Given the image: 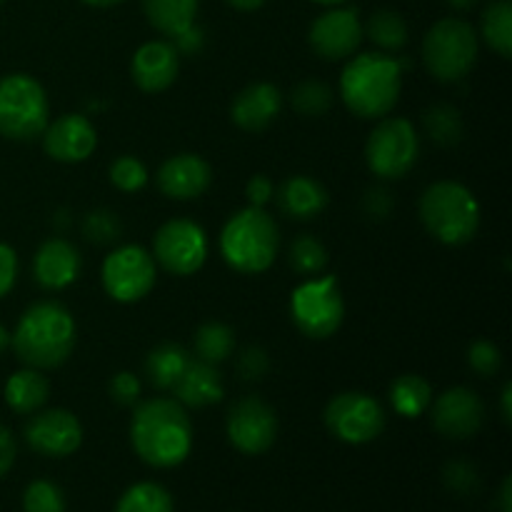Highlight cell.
<instances>
[{
    "label": "cell",
    "instance_id": "cell-26",
    "mask_svg": "<svg viewBox=\"0 0 512 512\" xmlns=\"http://www.w3.org/2000/svg\"><path fill=\"white\" fill-rule=\"evenodd\" d=\"M200 0H143V13L158 33L175 38L195 23Z\"/></svg>",
    "mask_w": 512,
    "mask_h": 512
},
{
    "label": "cell",
    "instance_id": "cell-30",
    "mask_svg": "<svg viewBox=\"0 0 512 512\" xmlns=\"http://www.w3.org/2000/svg\"><path fill=\"white\" fill-rule=\"evenodd\" d=\"M235 350V333L230 325L218 323V320H210L203 323L195 333V355L198 360L210 365H220L233 355Z\"/></svg>",
    "mask_w": 512,
    "mask_h": 512
},
{
    "label": "cell",
    "instance_id": "cell-48",
    "mask_svg": "<svg viewBox=\"0 0 512 512\" xmlns=\"http://www.w3.org/2000/svg\"><path fill=\"white\" fill-rule=\"evenodd\" d=\"M498 508L500 512H512V498H510V478L503 480L498 493Z\"/></svg>",
    "mask_w": 512,
    "mask_h": 512
},
{
    "label": "cell",
    "instance_id": "cell-21",
    "mask_svg": "<svg viewBox=\"0 0 512 512\" xmlns=\"http://www.w3.org/2000/svg\"><path fill=\"white\" fill-rule=\"evenodd\" d=\"M283 110V95L273 83H253L235 95L230 105V118L240 130L260 133L275 123Z\"/></svg>",
    "mask_w": 512,
    "mask_h": 512
},
{
    "label": "cell",
    "instance_id": "cell-3",
    "mask_svg": "<svg viewBox=\"0 0 512 512\" xmlns=\"http://www.w3.org/2000/svg\"><path fill=\"white\" fill-rule=\"evenodd\" d=\"M403 90V65L388 53H360L348 60L340 75V95L358 118H385L398 105Z\"/></svg>",
    "mask_w": 512,
    "mask_h": 512
},
{
    "label": "cell",
    "instance_id": "cell-12",
    "mask_svg": "<svg viewBox=\"0 0 512 512\" xmlns=\"http://www.w3.org/2000/svg\"><path fill=\"white\" fill-rule=\"evenodd\" d=\"M153 258L170 275H195L208 258V238L205 230L193 220H168L160 225L153 238Z\"/></svg>",
    "mask_w": 512,
    "mask_h": 512
},
{
    "label": "cell",
    "instance_id": "cell-24",
    "mask_svg": "<svg viewBox=\"0 0 512 512\" xmlns=\"http://www.w3.org/2000/svg\"><path fill=\"white\" fill-rule=\"evenodd\" d=\"M50 395V383L40 370L25 368L18 370L8 378L5 383V403L10 405V410L20 415H33L48 403Z\"/></svg>",
    "mask_w": 512,
    "mask_h": 512
},
{
    "label": "cell",
    "instance_id": "cell-32",
    "mask_svg": "<svg viewBox=\"0 0 512 512\" xmlns=\"http://www.w3.org/2000/svg\"><path fill=\"white\" fill-rule=\"evenodd\" d=\"M423 125L430 140L443 145V148L458 145L460 138H463V118H460L458 108H453L448 103H438L425 110Z\"/></svg>",
    "mask_w": 512,
    "mask_h": 512
},
{
    "label": "cell",
    "instance_id": "cell-6",
    "mask_svg": "<svg viewBox=\"0 0 512 512\" xmlns=\"http://www.w3.org/2000/svg\"><path fill=\"white\" fill-rule=\"evenodd\" d=\"M478 33L463 18H443L425 33L423 63L440 83L468 78L478 63Z\"/></svg>",
    "mask_w": 512,
    "mask_h": 512
},
{
    "label": "cell",
    "instance_id": "cell-31",
    "mask_svg": "<svg viewBox=\"0 0 512 512\" xmlns=\"http://www.w3.org/2000/svg\"><path fill=\"white\" fill-rule=\"evenodd\" d=\"M173 495L158 483H138L120 495L115 512H173Z\"/></svg>",
    "mask_w": 512,
    "mask_h": 512
},
{
    "label": "cell",
    "instance_id": "cell-1",
    "mask_svg": "<svg viewBox=\"0 0 512 512\" xmlns=\"http://www.w3.org/2000/svg\"><path fill=\"white\" fill-rule=\"evenodd\" d=\"M130 443L143 463L153 468H175L193 448V425L178 400H145L130 420Z\"/></svg>",
    "mask_w": 512,
    "mask_h": 512
},
{
    "label": "cell",
    "instance_id": "cell-27",
    "mask_svg": "<svg viewBox=\"0 0 512 512\" xmlns=\"http://www.w3.org/2000/svg\"><path fill=\"white\" fill-rule=\"evenodd\" d=\"M390 403L403 418H420L433 403V388L423 375H398L390 385Z\"/></svg>",
    "mask_w": 512,
    "mask_h": 512
},
{
    "label": "cell",
    "instance_id": "cell-52",
    "mask_svg": "<svg viewBox=\"0 0 512 512\" xmlns=\"http://www.w3.org/2000/svg\"><path fill=\"white\" fill-rule=\"evenodd\" d=\"M10 345V333L8 330H5V325H0V353H3L5 348H8Z\"/></svg>",
    "mask_w": 512,
    "mask_h": 512
},
{
    "label": "cell",
    "instance_id": "cell-43",
    "mask_svg": "<svg viewBox=\"0 0 512 512\" xmlns=\"http://www.w3.org/2000/svg\"><path fill=\"white\" fill-rule=\"evenodd\" d=\"M15 280H18V255L10 245L0 243V298L13 290Z\"/></svg>",
    "mask_w": 512,
    "mask_h": 512
},
{
    "label": "cell",
    "instance_id": "cell-42",
    "mask_svg": "<svg viewBox=\"0 0 512 512\" xmlns=\"http://www.w3.org/2000/svg\"><path fill=\"white\" fill-rule=\"evenodd\" d=\"M393 205H395L393 195H390V190H385V188H370L363 198L365 213L375 220L388 218V215L393 213Z\"/></svg>",
    "mask_w": 512,
    "mask_h": 512
},
{
    "label": "cell",
    "instance_id": "cell-49",
    "mask_svg": "<svg viewBox=\"0 0 512 512\" xmlns=\"http://www.w3.org/2000/svg\"><path fill=\"white\" fill-rule=\"evenodd\" d=\"M225 3L235 10H243V13H253V10L263 8L265 0H225Z\"/></svg>",
    "mask_w": 512,
    "mask_h": 512
},
{
    "label": "cell",
    "instance_id": "cell-41",
    "mask_svg": "<svg viewBox=\"0 0 512 512\" xmlns=\"http://www.w3.org/2000/svg\"><path fill=\"white\" fill-rule=\"evenodd\" d=\"M108 393L115 403L130 408V405H135L140 400V380L133 373H128V370H123V373H118L110 380Z\"/></svg>",
    "mask_w": 512,
    "mask_h": 512
},
{
    "label": "cell",
    "instance_id": "cell-39",
    "mask_svg": "<svg viewBox=\"0 0 512 512\" xmlns=\"http://www.w3.org/2000/svg\"><path fill=\"white\" fill-rule=\"evenodd\" d=\"M443 480L448 485V490H453L458 495L475 493L480 485L478 468L473 463H468V460H453V463L445 465Z\"/></svg>",
    "mask_w": 512,
    "mask_h": 512
},
{
    "label": "cell",
    "instance_id": "cell-38",
    "mask_svg": "<svg viewBox=\"0 0 512 512\" xmlns=\"http://www.w3.org/2000/svg\"><path fill=\"white\" fill-rule=\"evenodd\" d=\"M468 365L480 378H490V375H498V370L503 368V353L490 340H478L468 348Z\"/></svg>",
    "mask_w": 512,
    "mask_h": 512
},
{
    "label": "cell",
    "instance_id": "cell-25",
    "mask_svg": "<svg viewBox=\"0 0 512 512\" xmlns=\"http://www.w3.org/2000/svg\"><path fill=\"white\" fill-rule=\"evenodd\" d=\"M193 355L178 343H163L153 348L145 358V375H148L150 385L158 390H173L180 375L185 373Z\"/></svg>",
    "mask_w": 512,
    "mask_h": 512
},
{
    "label": "cell",
    "instance_id": "cell-22",
    "mask_svg": "<svg viewBox=\"0 0 512 512\" xmlns=\"http://www.w3.org/2000/svg\"><path fill=\"white\" fill-rule=\"evenodd\" d=\"M175 400L183 408H208L223 400V378L218 373V365L203 363V360L193 358L180 375V380L173 388Z\"/></svg>",
    "mask_w": 512,
    "mask_h": 512
},
{
    "label": "cell",
    "instance_id": "cell-50",
    "mask_svg": "<svg viewBox=\"0 0 512 512\" xmlns=\"http://www.w3.org/2000/svg\"><path fill=\"white\" fill-rule=\"evenodd\" d=\"M445 3H448L453 10H470L478 0H445Z\"/></svg>",
    "mask_w": 512,
    "mask_h": 512
},
{
    "label": "cell",
    "instance_id": "cell-7",
    "mask_svg": "<svg viewBox=\"0 0 512 512\" xmlns=\"http://www.w3.org/2000/svg\"><path fill=\"white\" fill-rule=\"evenodd\" d=\"M50 123V103L45 88L25 73L0 78V135L28 143L43 135Z\"/></svg>",
    "mask_w": 512,
    "mask_h": 512
},
{
    "label": "cell",
    "instance_id": "cell-15",
    "mask_svg": "<svg viewBox=\"0 0 512 512\" xmlns=\"http://www.w3.org/2000/svg\"><path fill=\"white\" fill-rule=\"evenodd\" d=\"M30 450L45 458H68L83 443V425L70 410H38L23 430Z\"/></svg>",
    "mask_w": 512,
    "mask_h": 512
},
{
    "label": "cell",
    "instance_id": "cell-19",
    "mask_svg": "<svg viewBox=\"0 0 512 512\" xmlns=\"http://www.w3.org/2000/svg\"><path fill=\"white\" fill-rule=\"evenodd\" d=\"M213 183V170L200 155L180 153L158 170V188L170 200H195Z\"/></svg>",
    "mask_w": 512,
    "mask_h": 512
},
{
    "label": "cell",
    "instance_id": "cell-5",
    "mask_svg": "<svg viewBox=\"0 0 512 512\" xmlns=\"http://www.w3.org/2000/svg\"><path fill=\"white\" fill-rule=\"evenodd\" d=\"M420 220L443 245H465L480 228V203L463 183L438 180L420 195Z\"/></svg>",
    "mask_w": 512,
    "mask_h": 512
},
{
    "label": "cell",
    "instance_id": "cell-9",
    "mask_svg": "<svg viewBox=\"0 0 512 512\" xmlns=\"http://www.w3.org/2000/svg\"><path fill=\"white\" fill-rule=\"evenodd\" d=\"M420 138L405 118H383L365 143V163L383 180H400L415 168Z\"/></svg>",
    "mask_w": 512,
    "mask_h": 512
},
{
    "label": "cell",
    "instance_id": "cell-8",
    "mask_svg": "<svg viewBox=\"0 0 512 512\" xmlns=\"http://www.w3.org/2000/svg\"><path fill=\"white\" fill-rule=\"evenodd\" d=\"M290 315L303 335L325 340L338 333L345 318V300L333 275L310 278L290 295Z\"/></svg>",
    "mask_w": 512,
    "mask_h": 512
},
{
    "label": "cell",
    "instance_id": "cell-10",
    "mask_svg": "<svg viewBox=\"0 0 512 512\" xmlns=\"http://www.w3.org/2000/svg\"><path fill=\"white\" fill-rule=\"evenodd\" d=\"M100 278H103V288L110 298L130 305L143 300L155 288L158 268H155V258L145 248L123 245L103 260Z\"/></svg>",
    "mask_w": 512,
    "mask_h": 512
},
{
    "label": "cell",
    "instance_id": "cell-20",
    "mask_svg": "<svg viewBox=\"0 0 512 512\" xmlns=\"http://www.w3.org/2000/svg\"><path fill=\"white\" fill-rule=\"evenodd\" d=\"M83 258L78 248L63 238H48L33 258V275L40 288L63 290L78 280Z\"/></svg>",
    "mask_w": 512,
    "mask_h": 512
},
{
    "label": "cell",
    "instance_id": "cell-29",
    "mask_svg": "<svg viewBox=\"0 0 512 512\" xmlns=\"http://www.w3.org/2000/svg\"><path fill=\"white\" fill-rule=\"evenodd\" d=\"M480 30H483V40L488 43V48L495 50L500 58L508 60L512 55V3L510 0H493V3L483 10Z\"/></svg>",
    "mask_w": 512,
    "mask_h": 512
},
{
    "label": "cell",
    "instance_id": "cell-11",
    "mask_svg": "<svg viewBox=\"0 0 512 512\" xmlns=\"http://www.w3.org/2000/svg\"><path fill=\"white\" fill-rule=\"evenodd\" d=\"M325 425L343 443L365 445L380 438L385 430V410L373 395L348 390V393L335 395L328 403Z\"/></svg>",
    "mask_w": 512,
    "mask_h": 512
},
{
    "label": "cell",
    "instance_id": "cell-45",
    "mask_svg": "<svg viewBox=\"0 0 512 512\" xmlns=\"http://www.w3.org/2000/svg\"><path fill=\"white\" fill-rule=\"evenodd\" d=\"M173 48L178 50V55H198L205 45V33L198 28V25H190L183 33H178L175 38H170Z\"/></svg>",
    "mask_w": 512,
    "mask_h": 512
},
{
    "label": "cell",
    "instance_id": "cell-17",
    "mask_svg": "<svg viewBox=\"0 0 512 512\" xmlns=\"http://www.w3.org/2000/svg\"><path fill=\"white\" fill-rule=\"evenodd\" d=\"M98 145L95 125L85 115L68 113L43 130V148L58 163H83Z\"/></svg>",
    "mask_w": 512,
    "mask_h": 512
},
{
    "label": "cell",
    "instance_id": "cell-37",
    "mask_svg": "<svg viewBox=\"0 0 512 512\" xmlns=\"http://www.w3.org/2000/svg\"><path fill=\"white\" fill-rule=\"evenodd\" d=\"M108 175L110 183L118 190H123V193H138L148 183V168L135 155H120V158H115Z\"/></svg>",
    "mask_w": 512,
    "mask_h": 512
},
{
    "label": "cell",
    "instance_id": "cell-33",
    "mask_svg": "<svg viewBox=\"0 0 512 512\" xmlns=\"http://www.w3.org/2000/svg\"><path fill=\"white\" fill-rule=\"evenodd\" d=\"M288 263L298 275L313 278V275L323 273L325 265H328V250L315 235H300L290 245Z\"/></svg>",
    "mask_w": 512,
    "mask_h": 512
},
{
    "label": "cell",
    "instance_id": "cell-40",
    "mask_svg": "<svg viewBox=\"0 0 512 512\" xmlns=\"http://www.w3.org/2000/svg\"><path fill=\"white\" fill-rule=\"evenodd\" d=\"M268 370H270V358L263 348L250 345V348H245L243 353H240L238 373L243 380H248V383H253V380H263L265 375H268Z\"/></svg>",
    "mask_w": 512,
    "mask_h": 512
},
{
    "label": "cell",
    "instance_id": "cell-16",
    "mask_svg": "<svg viewBox=\"0 0 512 512\" xmlns=\"http://www.w3.org/2000/svg\"><path fill=\"white\" fill-rule=\"evenodd\" d=\"M433 428L448 440H468L485 423V405L470 388H450L435 398Z\"/></svg>",
    "mask_w": 512,
    "mask_h": 512
},
{
    "label": "cell",
    "instance_id": "cell-46",
    "mask_svg": "<svg viewBox=\"0 0 512 512\" xmlns=\"http://www.w3.org/2000/svg\"><path fill=\"white\" fill-rule=\"evenodd\" d=\"M15 453H18V448H15L13 433L5 425H0V478L8 475V470L13 468Z\"/></svg>",
    "mask_w": 512,
    "mask_h": 512
},
{
    "label": "cell",
    "instance_id": "cell-4",
    "mask_svg": "<svg viewBox=\"0 0 512 512\" xmlns=\"http://www.w3.org/2000/svg\"><path fill=\"white\" fill-rule=\"evenodd\" d=\"M280 230L265 208L238 210L220 233V255L243 275L265 273L278 258Z\"/></svg>",
    "mask_w": 512,
    "mask_h": 512
},
{
    "label": "cell",
    "instance_id": "cell-28",
    "mask_svg": "<svg viewBox=\"0 0 512 512\" xmlns=\"http://www.w3.org/2000/svg\"><path fill=\"white\" fill-rule=\"evenodd\" d=\"M363 38L378 45L380 53H395L408 43V23L398 10L380 8L363 23Z\"/></svg>",
    "mask_w": 512,
    "mask_h": 512
},
{
    "label": "cell",
    "instance_id": "cell-34",
    "mask_svg": "<svg viewBox=\"0 0 512 512\" xmlns=\"http://www.w3.org/2000/svg\"><path fill=\"white\" fill-rule=\"evenodd\" d=\"M290 100H293V108L300 115H305V118H320L333 105V90L325 83H320V80H303L300 85H295Z\"/></svg>",
    "mask_w": 512,
    "mask_h": 512
},
{
    "label": "cell",
    "instance_id": "cell-53",
    "mask_svg": "<svg viewBox=\"0 0 512 512\" xmlns=\"http://www.w3.org/2000/svg\"><path fill=\"white\" fill-rule=\"evenodd\" d=\"M313 3L328 5V8H333V5H343V3H348V0H313Z\"/></svg>",
    "mask_w": 512,
    "mask_h": 512
},
{
    "label": "cell",
    "instance_id": "cell-14",
    "mask_svg": "<svg viewBox=\"0 0 512 512\" xmlns=\"http://www.w3.org/2000/svg\"><path fill=\"white\" fill-rule=\"evenodd\" d=\"M308 43L323 60H345L363 43V20L358 10L333 5L310 23Z\"/></svg>",
    "mask_w": 512,
    "mask_h": 512
},
{
    "label": "cell",
    "instance_id": "cell-54",
    "mask_svg": "<svg viewBox=\"0 0 512 512\" xmlns=\"http://www.w3.org/2000/svg\"><path fill=\"white\" fill-rule=\"evenodd\" d=\"M0 3H3V0H0Z\"/></svg>",
    "mask_w": 512,
    "mask_h": 512
},
{
    "label": "cell",
    "instance_id": "cell-36",
    "mask_svg": "<svg viewBox=\"0 0 512 512\" xmlns=\"http://www.w3.org/2000/svg\"><path fill=\"white\" fill-rule=\"evenodd\" d=\"M23 512H65V495L53 480H33L23 493Z\"/></svg>",
    "mask_w": 512,
    "mask_h": 512
},
{
    "label": "cell",
    "instance_id": "cell-35",
    "mask_svg": "<svg viewBox=\"0 0 512 512\" xmlns=\"http://www.w3.org/2000/svg\"><path fill=\"white\" fill-rule=\"evenodd\" d=\"M80 230H83L85 240H90V243L110 245L120 238V233H123V225H120L118 215H115L113 210L98 208V210H90V213H85Z\"/></svg>",
    "mask_w": 512,
    "mask_h": 512
},
{
    "label": "cell",
    "instance_id": "cell-44",
    "mask_svg": "<svg viewBox=\"0 0 512 512\" xmlns=\"http://www.w3.org/2000/svg\"><path fill=\"white\" fill-rule=\"evenodd\" d=\"M273 193V180L268 175H253L248 185H245V198H248V205H253V208H265V203H270Z\"/></svg>",
    "mask_w": 512,
    "mask_h": 512
},
{
    "label": "cell",
    "instance_id": "cell-18",
    "mask_svg": "<svg viewBox=\"0 0 512 512\" xmlns=\"http://www.w3.org/2000/svg\"><path fill=\"white\" fill-rule=\"evenodd\" d=\"M180 70V55L170 40H150L133 55L130 75L145 93H163L175 83Z\"/></svg>",
    "mask_w": 512,
    "mask_h": 512
},
{
    "label": "cell",
    "instance_id": "cell-51",
    "mask_svg": "<svg viewBox=\"0 0 512 512\" xmlns=\"http://www.w3.org/2000/svg\"><path fill=\"white\" fill-rule=\"evenodd\" d=\"M85 5H93V8H113V5L123 3V0H80Z\"/></svg>",
    "mask_w": 512,
    "mask_h": 512
},
{
    "label": "cell",
    "instance_id": "cell-23",
    "mask_svg": "<svg viewBox=\"0 0 512 512\" xmlns=\"http://www.w3.org/2000/svg\"><path fill=\"white\" fill-rule=\"evenodd\" d=\"M330 195L323 183L308 175H293L278 190V208L293 220H313L328 208Z\"/></svg>",
    "mask_w": 512,
    "mask_h": 512
},
{
    "label": "cell",
    "instance_id": "cell-47",
    "mask_svg": "<svg viewBox=\"0 0 512 512\" xmlns=\"http://www.w3.org/2000/svg\"><path fill=\"white\" fill-rule=\"evenodd\" d=\"M510 400H512V388H510V383H505L503 393H500V415H503L505 425H510V418H512Z\"/></svg>",
    "mask_w": 512,
    "mask_h": 512
},
{
    "label": "cell",
    "instance_id": "cell-2",
    "mask_svg": "<svg viewBox=\"0 0 512 512\" xmlns=\"http://www.w3.org/2000/svg\"><path fill=\"white\" fill-rule=\"evenodd\" d=\"M75 335L78 330L70 310L55 300H40L20 315L10 343L20 363L35 370H50L70 358Z\"/></svg>",
    "mask_w": 512,
    "mask_h": 512
},
{
    "label": "cell",
    "instance_id": "cell-13",
    "mask_svg": "<svg viewBox=\"0 0 512 512\" xmlns=\"http://www.w3.org/2000/svg\"><path fill=\"white\" fill-rule=\"evenodd\" d=\"M225 435L243 455H263L278 438V415L258 395H248L228 410Z\"/></svg>",
    "mask_w": 512,
    "mask_h": 512
}]
</instances>
